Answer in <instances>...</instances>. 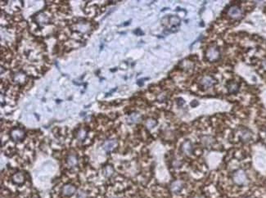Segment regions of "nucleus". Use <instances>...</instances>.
I'll return each instance as SVG.
<instances>
[{
  "label": "nucleus",
  "instance_id": "423d86ee",
  "mask_svg": "<svg viewBox=\"0 0 266 198\" xmlns=\"http://www.w3.org/2000/svg\"><path fill=\"white\" fill-rule=\"evenodd\" d=\"M216 83V80L213 79L212 77L210 75H206L204 76L201 80V84L204 89H209L210 87H212L213 84Z\"/></svg>",
  "mask_w": 266,
  "mask_h": 198
},
{
  "label": "nucleus",
  "instance_id": "ddd939ff",
  "mask_svg": "<svg viewBox=\"0 0 266 198\" xmlns=\"http://www.w3.org/2000/svg\"><path fill=\"white\" fill-rule=\"evenodd\" d=\"M192 145L190 141H186L182 145V150L186 155H190L192 152Z\"/></svg>",
  "mask_w": 266,
  "mask_h": 198
},
{
  "label": "nucleus",
  "instance_id": "f3484780",
  "mask_svg": "<svg viewBox=\"0 0 266 198\" xmlns=\"http://www.w3.org/2000/svg\"><path fill=\"white\" fill-rule=\"evenodd\" d=\"M37 21H38V24L40 25H45V24L48 23L49 21V17L48 16H47L44 13H41L37 17Z\"/></svg>",
  "mask_w": 266,
  "mask_h": 198
},
{
  "label": "nucleus",
  "instance_id": "39448f33",
  "mask_svg": "<svg viewBox=\"0 0 266 198\" xmlns=\"http://www.w3.org/2000/svg\"><path fill=\"white\" fill-rule=\"evenodd\" d=\"M75 191H76V188L72 184H66L65 186L62 187V195L65 196H71L75 193Z\"/></svg>",
  "mask_w": 266,
  "mask_h": 198
},
{
  "label": "nucleus",
  "instance_id": "6e6552de",
  "mask_svg": "<svg viewBox=\"0 0 266 198\" xmlns=\"http://www.w3.org/2000/svg\"><path fill=\"white\" fill-rule=\"evenodd\" d=\"M183 189V183L179 180L174 181L170 184V190L174 193H179L181 190Z\"/></svg>",
  "mask_w": 266,
  "mask_h": 198
},
{
  "label": "nucleus",
  "instance_id": "9b49d317",
  "mask_svg": "<svg viewBox=\"0 0 266 198\" xmlns=\"http://www.w3.org/2000/svg\"><path fill=\"white\" fill-rule=\"evenodd\" d=\"M66 163L70 167H75L78 165V158L75 154H71L66 158Z\"/></svg>",
  "mask_w": 266,
  "mask_h": 198
},
{
  "label": "nucleus",
  "instance_id": "4468645a",
  "mask_svg": "<svg viewBox=\"0 0 266 198\" xmlns=\"http://www.w3.org/2000/svg\"><path fill=\"white\" fill-rule=\"evenodd\" d=\"M75 29L80 33H86L89 30V25L84 22H80L75 26Z\"/></svg>",
  "mask_w": 266,
  "mask_h": 198
},
{
  "label": "nucleus",
  "instance_id": "6ab92c4d",
  "mask_svg": "<svg viewBox=\"0 0 266 198\" xmlns=\"http://www.w3.org/2000/svg\"><path fill=\"white\" fill-rule=\"evenodd\" d=\"M86 137H87V132H86V130L84 129H80L77 132L76 138L79 141H81V142H82V141H84V140L86 139Z\"/></svg>",
  "mask_w": 266,
  "mask_h": 198
},
{
  "label": "nucleus",
  "instance_id": "0eeeda50",
  "mask_svg": "<svg viewBox=\"0 0 266 198\" xmlns=\"http://www.w3.org/2000/svg\"><path fill=\"white\" fill-rule=\"evenodd\" d=\"M117 146V141L115 139H112V140H107L104 142L103 144V149L106 152L112 151L114 148H116Z\"/></svg>",
  "mask_w": 266,
  "mask_h": 198
},
{
  "label": "nucleus",
  "instance_id": "1a4fd4ad",
  "mask_svg": "<svg viewBox=\"0 0 266 198\" xmlns=\"http://www.w3.org/2000/svg\"><path fill=\"white\" fill-rule=\"evenodd\" d=\"M140 119H141V115H140V114H139V113L137 112L132 113L131 115H129V117H128L127 119V122L130 124H136V123H138V122L140 120Z\"/></svg>",
  "mask_w": 266,
  "mask_h": 198
},
{
  "label": "nucleus",
  "instance_id": "7ed1b4c3",
  "mask_svg": "<svg viewBox=\"0 0 266 198\" xmlns=\"http://www.w3.org/2000/svg\"><path fill=\"white\" fill-rule=\"evenodd\" d=\"M24 137H25V132L19 128H15L11 131V138L15 142L21 141L24 139Z\"/></svg>",
  "mask_w": 266,
  "mask_h": 198
},
{
  "label": "nucleus",
  "instance_id": "b1692460",
  "mask_svg": "<svg viewBox=\"0 0 266 198\" xmlns=\"http://www.w3.org/2000/svg\"><path fill=\"white\" fill-rule=\"evenodd\" d=\"M263 65H264V68L266 69V62H264Z\"/></svg>",
  "mask_w": 266,
  "mask_h": 198
},
{
  "label": "nucleus",
  "instance_id": "393cba45",
  "mask_svg": "<svg viewBox=\"0 0 266 198\" xmlns=\"http://www.w3.org/2000/svg\"><path fill=\"white\" fill-rule=\"evenodd\" d=\"M112 198H116V197H112Z\"/></svg>",
  "mask_w": 266,
  "mask_h": 198
},
{
  "label": "nucleus",
  "instance_id": "f8f14e48",
  "mask_svg": "<svg viewBox=\"0 0 266 198\" xmlns=\"http://www.w3.org/2000/svg\"><path fill=\"white\" fill-rule=\"evenodd\" d=\"M251 137H252V133L250 130L248 129H243L241 131L240 133V138L243 140V142H248L249 140H251Z\"/></svg>",
  "mask_w": 266,
  "mask_h": 198
},
{
  "label": "nucleus",
  "instance_id": "412c9836",
  "mask_svg": "<svg viewBox=\"0 0 266 198\" xmlns=\"http://www.w3.org/2000/svg\"><path fill=\"white\" fill-rule=\"evenodd\" d=\"M14 80H15V81L18 82V83H23L25 80H26V76L23 74H21V73H18V74L15 75Z\"/></svg>",
  "mask_w": 266,
  "mask_h": 198
},
{
  "label": "nucleus",
  "instance_id": "9d476101",
  "mask_svg": "<svg viewBox=\"0 0 266 198\" xmlns=\"http://www.w3.org/2000/svg\"><path fill=\"white\" fill-rule=\"evenodd\" d=\"M12 180L15 184H22L25 182V176L22 173H16L12 176Z\"/></svg>",
  "mask_w": 266,
  "mask_h": 198
},
{
  "label": "nucleus",
  "instance_id": "5701e85b",
  "mask_svg": "<svg viewBox=\"0 0 266 198\" xmlns=\"http://www.w3.org/2000/svg\"><path fill=\"white\" fill-rule=\"evenodd\" d=\"M76 198H87V193L84 191H80L77 193Z\"/></svg>",
  "mask_w": 266,
  "mask_h": 198
},
{
  "label": "nucleus",
  "instance_id": "a211bd4d",
  "mask_svg": "<svg viewBox=\"0 0 266 198\" xmlns=\"http://www.w3.org/2000/svg\"><path fill=\"white\" fill-rule=\"evenodd\" d=\"M169 22L171 26H178L180 23V18L177 16H172L169 18Z\"/></svg>",
  "mask_w": 266,
  "mask_h": 198
},
{
  "label": "nucleus",
  "instance_id": "dca6fc26",
  "mask_svg": "<svg viewBox=\"0 0 266 198\" xmlns=\"http://www.w3.org/2000/svg\"><path fill=\"white\" fill-rule=\"evenodd\" d=\"M114 174V169L112 166H106L102 169V175L105 178H110L112 177Z\"/></svg>",
  "mask_w": 266,
  "mask_h": 198
},
{
  "label": "nucleus",
  "instance_id": "20e7f679",
  "mask_svg": "<svg viewBox=\"0 0 266 198\" xmlns=\"http://www.w3.org/2000/svg\"><path fill=\"white\" fill-rule=\"evenodd\" d=\"M228 14L231 18L238 19V18L241 17L242 15H243V11H242V9L240 8L239 7L234 5V6H232L229 8Z\"/></svg>",
  "mask_w": 266,
  "mask_h": 198
},
{
  "label": "nucleus",
  "instance_id": "f03ea898",
  "mask_svg": "<svg viewBox=\"0 0 266 198\" xmlns=\"http://www.w3.org/2000/svg\"><path fill=\"white\" fill-rule=\"evenodd\" d=\"M233 178H234V183L237 185H243L246 182V175L245 172L242 169H239V170L235 172Z\"/></svg>",
  "mask_w": 266,
  "mask_h": 198
},
{
  "label": "nucleus",
  "instance_id": "f257e3e1",
  "mask_svg": "<svg viewBox=\"0 0 266 198\" xmlns=\"http://www.w3.org/2000/svg\"><path fill=\"white\" fill-rule=\"evenodd\" d=\"M219 56H220L219 51L216 47H210V48H208L206 53L207 60L210 62H216L219 59Z\"/></svg>",
  "mask_w": 266,
  "mask_h": 198
},
{
  "label": "nucleus",
  "instance_id": "4be33fe9",
  "mask_svg": "<svg viewBox=\"0 0 266 198\" xmlns=\"http://www.w3.org/2000/svg\"><path fill=\"white\" fill-rule=\"evenodd\" d=\"M212 140L213 139H211V138H210V137H204V138H203V139H202V141H203V142H206V146H208V145H210V143H211V142H212Z\"/></svg>",
  "mask_w": 266,
  "mask_h": 198
},
{
  "label": "nucleus",
  "instance_id": "2eb2a0df",
  "mask_svg": "<svg viewBox=\"0 0 266 198\" xmlns=\"http://www.w3.org/2000/svg\"><path fill=\"white\" fill-rule=\"evenodd\" d=\"M239 90V85L238 84L236 83V82H231V83L228 84V91L229 93L231 94H234V93H237Z\"/></svg>",
  "mask_w": 266,
  "mask_h": 198
},
{
  "label": "nucleus",
  "instance_id": "aec40b11",
  "mask_svg": "<svg viewBox=\"0 0 266 198\" xmlns=\"http://www.w3.org/2000/svg\"><path fill=\"white\" fill-rule=\"evenodd\" d=\"M157 120H155L153 119H148V120L146 121V127L148 128V129H153L156 125H157Z\"/></svg>",
  "mask_w": 266,
  "mask_h": 198
}]
</instances>
